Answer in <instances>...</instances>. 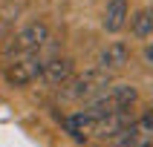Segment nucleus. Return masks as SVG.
<instances>
[{
    "label": "nucleus",
    "instance_id": "9",
    "mask_svg": "<svg viewBox=\"0 0 153 147\" xmlns=\"http://www.w3.org/2000/svg\"><path fill=\"white\" fill-rule=\"evenodd\" d=\"M130 32L136 41H147L153 35V17H150V9H139L136 15L130 17Z\"/></svg>",
    "mask_w": 153,
    "mask_h": 147
},
{
    "label": "nucleus",
    "instance_id": "8",
    "mask_svg": "<svg viewBox=\"0 0 153 147\" xmlns=\"http://www.w3.org/2000/svg\"><path fill=\"white\" fill-rule=\"evenodd\" d=\"M127 17H130L127 0H107V6H104V17H101L104 32H121L124 23H127Z\"/></svg>",
    "mask_w": 153,
    "mask_h": 147
},
{
    "label": "nucleus",
    "instance_id": "10",
    "mask_svg": "<svg viewBox=\"0 0 153 147\" xmlns=\"http://www.w3.org/2000/svg\"><path fill=\"white\" fill-rule=\"evenodd\" d=\"M142 58H145V66H153V52H150V43L147 41H145V55Z\"/></svg>",
    "mask_w": 153,
    "mask_h": 147
},
{
    "label": "nucleus",
    "instance_id": "1",
    "mask_svg": "<svg viewBox=\"0 0 153 147\" xmlns=\"http://www.w3.org/2000/svg\"><path fill=\"white\" fill-rule=\"evenodd\" d=\"M55 55H61L55 38H49L43 46H38V49H32V52L12 55V58H6V64H3V81H6L9 86H29L32 81L41 78L43 66H46Z\"/></svg>",
    "mask_w": 153,
    "mask_h": 147
},
{
    "label": "nucleus",
    "instance_id": "3",
    "mask_svg": "<svg viewBox=\"0 0 153 147\" xmlns=\"http://www.w3.org/2000/svg\"><path fill=\"white\" fill-rule=\"evenodd\" d=\"M110 84H113V75L93 66L87 72H81V75H69L67 84H61V98L64 101H90L93 95H98Z\"/></svg>",
    "mask_w": 153,
    "mask_h": 147
},
{
    "label": "nucleus",
    "instance_id": "4",
    "mask_svg": "<svg viewBox=\"0 0 153 147\" xmlns=\"http://www.w3.org/2000/svg\"><path fill=\"white\" fill-rule=\"evenodd\" d=\"M49 38H52L49 26L43 23V20H32V23H26L23 29H17V32L9 38V43H6V58H12V55H23V52H32V49H38V46H43Z\"/></svg>",
    "mask_w": 153,
    "mask_h": 147
},
{
    "label": "nucleus",
    "instance_id": "5",
    "mask_svg": "<svg viewBox=\"0 0 153 147\" xmlns=\"http://www.w3.org/2000/svg\"><path fill=\"white\" fill-rule=\"evenodd\" d=\"M110 144L113 147H153V115L145 110L139 118L130 121Z\"/></svg>",
    "mask_w": 153,
    "mask_h": 147
},
{
    "label": "nucleus",
    "instance_id": "6",
    "mask_svg": "<svg viewBox=\"0 0 153 147\" xmlns=\"http://www.w3.org/2000/svg\"><path fill=\"white\" fill-rule=\"evenodd\" d=\"M130 64V46L124 41H113L107 43L98 55H95V69H101L107 75H116Z\"/></svg>",
    "mask_w": 153,
    "mask_h": 147
},
{
    "label": "nucleus",
    "instance_id": "7",
    "mask_svg": "<svg viewBox=\"0 0 153 147\" xmlns=\"http://www.w3.org/2000/svg\"><path fill=\"white\" fill-rule=\"evenodd\" d=\"M72 72H75L72 58H67V55H55V58L43 66V72H41L38 81H43L46 86H61V84H67V81H69Z\"/></svg>",
    "mask_w": 153,
    "mask_h": 147
},
{
    "label": "nucleus",
    "instance_id": "2",
    "mask_svg": "<svg viewBox=\"0 0 153 147\" xmlns=\"http://www.w3.org/2000/svg\"><path fill=\"white\" fill-rule=\"evenodd\" d=\"M136 101H139V89L133 84H110L98 95H93L90 101H84L81 112L101 118V115H113V112H121V110H133Z\"/></svg>",
    "mask_w": 153,
    "mask_h": 147
}]
</instances>
